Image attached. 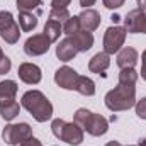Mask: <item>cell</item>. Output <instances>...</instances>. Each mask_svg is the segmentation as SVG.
<instances>
[{
	"instance_id": "37",
	"label": "cell",
	"mask_w": 146,
	"mask_h": 146,
	"mask_svg": "<svg viewBox=\"0 0 146 146\" xmlns=\"http://www.w3.org/2000/svg\"><path fill=\"white\" fill-rule=\"evenodd\" d=\"M138 146H146V138H145V139H141V141H139V145H138Z\"/></svg>"
},
{
	"instance_id": "33",
	"label": "cell",
	"mask_w": 146,
	"mask_h": 146,
	"mask_svg": "<svg viewBox=\"0 0 146 146\" xmlns=\"http://www.w3.org/2000/svg\"><path fill=\"white\" fill-rule=\"evenodd\" d=\"M95 2H97V0H80V7H83V9H90Z\"/></svg>"
},
{
	"instance_id": "9",
	"label": "cell",
	"mask_w": 146,
	"mask_h": 146,
	"mask_svg": "<svg viewBox=\"0 0 146 146\" xmlns=\"http://www.w3.org/2000/svg\"><path fill=\"white\" fill-rule=\"evenodd\" d=\"M83 131H87L90 136H104L109 131V122L104 115L92 112L83 126Z\"/></svg>"
},
{
	"instance_id": "21",
	"label": "cell",
	"mask_w": 146,
	"mask_h": 146,
	"mask_svg": "<svg viewBox=\"0 0 146 146\" xmlns=\"http://www.w3.org/2000/svg\"><path fill=\"white\" fill-rule=\"evenodd\" d=\"M19 112H21V106H19L15 100L0 107V115H2V119H5V121H12V119H15V117L19 115Z\"/></svg>"
},
{
	"instance_id": "28",
	"label": "cell",
	"mask_w": 146,
	"mask_h": 146,
	"mask_svg": "<svg viewBox=\"0 0 146 146\" xmlns=\"http://www.w3.org/2000/svg\"><path fill=\"white\" fill-rule=\"evenodd\" d=\"M10 68H12V61H10V58H9V56H2V58H0V75L9 73L10 72Z\"/></svg>"
},
{
	"instance_id": "8",
	"label": "cell",
	"mask_w": 146,
	"mask_h": 146,
	"mask_svg": "<svg viewBox=\"0 0 146 146\" xmlns=\"http://www.w3.org/2000/svg\"><path fill=\"white\" fill-rule=\"evenodd\" d=\"M49 46H51L49 39L42 33L41 34H34V36H31L24 42V53L27 56H41V54L49 51Z\"/></svg>"
},
{
	"instance_id": "11",
	"label": "cell",
	"mask_w": 146,
	"mask_h": 146,
	"mask_svg": "<svg viewBox=\"0 0 146 146\" xmlns=\"http://www.w3.org/2000/svg\"><path fill=\"white\" fill-rule=\"evenodd\" d=\"M17 75L27 85H37L41 82V78H42L41 68L37 65H34V63H21L19 70H17Z\"/></svg>"
},
{
	"instance_id": "18",
	"label": "cell",
	"mask_w": 146,
	"mask_h": 146,
	"mask_svg": "<svg viewBox=\"0 0 146 146\" xmlns=\"http://www.w3.org/2000/svg\"><path fill=\"white\" fill-rule=\"evenodd\" d=\"M42 34L49 39V42H56L60 36L63 34V24L58 22V21H53V19H48L46 24H44V29H42Z\"/></svg>"
},
{
	"instance_id": "14",
	"label": "cell",
	"mask_w": 146,
	"mask_h": 146,
	"mask_svg": "<svg viewBox=\"0 0 146 146\" xmlns=\"http://www.w3.org/2000/svg\"><path fill=\"white\" fill-rule=\"evenodd\" d=\"M109 66H110V54H107L106 51L94 54L92 60L88 61V70L92 73H97V75L104 76V78H106V72H107Z\"/></svg>"
},
{
	"instance_id": "7",
	"label": "cell",
	"mask_w": 146,
	"mask_h": 146,
	"mask_svg": "<svg viewBox=\"0 0 146 146\" xmlns=\"http://www.w3.org/2000/svg\"><path fill=\"white\" fill-rule=\"evenodd\" d=\"M124 29L131 34H146V9H134L124 17Z\"/></svg>"
},
{
	"instance_id": "34",
	"label": "cell",
	"mask_w": 146,
	"mask_h": 146,
	"mask_svg": "<svg viewBox=\"0 0 146 146\" xmlns=\"http://www.w3.org/2000/svg\"><path fill=\"white\" fill-rule=\"evenodd\" d=\"M106 146H122V145H121L119 141H109V143H107Z\"/></svg>"
},
{
	"instance_id": "3",
	"label": "cell",
	"mask_w": 146,
	"mask_h": 146,
	"mask_svg": "<svg viewBox=\"0 0 146 146\" xmlns=\"http://www.w3.org/2000/svg\"><path fill=\"white\" fill-rule=\"evenodd\" d=\"M51 131L58 139L72 146H78L83 141V129L76 122H66L63 119H54L51 122Z\"/></svg>"
},
{
	"instance_id": "25",
	"label": "cell",
	"mask_w": 146,
	"mask_h": 146,
	"mask_svg": "<svg viewBox=\"0 0 146 146\" xmlns=\"http://www.w3.org/2000/svg\"><path fill=\"white\" fill-rule=\"evenodd\" d=\"M15 5H17L19 12H33L34 9L41 5V0H17Z\"/></svg>"
},
{
	"instance_id": "17",
	"label": "cell",
	"mask_w": 146,
	"mask_h": 146,
	"mask_svg": "<svg viewBox=\"0 0 146 146\" xmlns=\"http://www.w3.org/2000/svg\"><path fill=\"white\" fill-rule=\"evenodd\" d=\"M76 48L73 46V42L68 39V37H65V39H61L60 42H58V46H56V56H58V60H61V61H72L73 58L76 56Z\"/></svg>"
},
{
	"instance_id": "24",
	"label": "cell",
	"mask_w": 146,
	"mask_h": 146,
	"mask_svg": "<svg viewBox=\"0 0 146 146\" xmlns=\"http://www.w3.org/2000/svg\"><path fill=\"white\" fill-rule=\"evenodd\" d=\"M70 17H72V15H70L68 9H51V12H49V17H48V19H53V21H58V22L65 24Z\"/></svg>"
},
{
	"instance_id": "23",
	"label": "cell",
	"mask_w": 146,
	"mask_h": 146,
	"mask_svg": "<svg viewBox=\"0 0 146 146\" xmlns=\"http://www.w3.org/2000/svg\"><path fill=\"white\" fill-rule=\"evenodd\" d=\"M80 31V22H78V15H72L65 24H63V33L66 36H72L75 33Z\"/></svg>"
},
{
	"instance_id": "39",
	"label": "cell",
	"mask_w": 146,
	"mask_h": 146,
	"mask_svg": "<svg viewBox=\"0 0 146 146\" xmlns=\"http://www.w3.org/2000/svg\"><path fill=\"white\" fill-rule=\"evenodd\" d=\"M129 146H134V145H129Z\"/></svg>"
},
{
	"instance_id": "35",
	"label": "cell",
	"mask_w": 146,
	"mask_h": 146,
	"mask_svg": "<svg viewBox=\"0 0 146 146\" xmlns=\"http://www.w3.org/2000/svg\"><path fill=\"white\" fill-rule=\"evenodd\" d=\"M136 2H138V5H139L141 9H145L146 7V0H136Z\"/></svg>"
},
{
	"instance_id": "30",
	"label": "cell",
	"mask_w": 146,
	"mask_h": 146,
	"mask_svg": "<svg viewBox=\"0 0 146 146\" xmlns=\"http://www.w3.org/2000/svg\"><path fill=\"white\" fill-rule=\"evenodd\" d=\"M72 0H51V9H68Z\"/></svg>"
},
{
	"instance_id": "4",
	"label": "cell",
	"mask_w": 146,
	"mask_h": 146,
	"mask_svg": "<svg viewBox=\"0 0 146 146\" xmlns=\"http://www.w3.org/2000/svg\"><path fill=\"white\" fill-rule=\"evenodd\" d=\"M0 37L7 44H15L21 37V26L9 10H0Z\"/></svg>"
},
{
	"instance_id": "12",
	"label": "cell",
	"mask_w": 146,
	"mask_h": 146,
	"mask_svg": "<svg viewBox=\"0 0 146 146\" xmlns=\"http://www.w3.org/2000/svg\"><path fill=\"white\" fill-rule=\"evenodd\" d=\"M100 14L94 9H83V12L78 15V22H80V29L82 31H95L100 26Z\"/></svg>"
},
{
	"instance_id": "38",
	"label": "cell",
	"mask_w": 146,
	"mask_h": 146,
	"mask_svg": "<svg viewBox=\"0 0 146 146\" xmlns=\"http://www.w3.org/2000/svg\"><path fill=\"white\" fill-rule=\"evenodd\" d=\"M2 56H5V54H3V51H2V48H0V58H2Z\"/></svg>"
},
{
	"instance_id": "29",
	"label": "cell",
	"mask_w": 146,
	"mask_h": 146,
	"mask_svg": "<svg viewBox=\"0 0 146 146\" xmlns=\"http://www.w3.org/2000/svg\"><path fill=\"white\" fill-rule=\"evenodd\" d=\"M124 2H126V0H102L104 7H106V9H110V10L121 9V7L124 5Z\"/></svg>"
},
{
	"instance_id": "5",
	"label": "cell",
	"mask_w": 146,
	"mask_h": 146,
	"mask_svg": "<svg viewBox=\"0 0 146 146\" xmlns=\"http://www.w3.org/2000/svg\"><path fill=\"white\" fill-rule=\"evenodd\" d=\"M33 136V129L27 122H19V124H7L2 131V138L7 145L17 146L27 138Z\"/></svg>"
},
{
	"instance_id": "16",
	"label": "cell",
	"mask_w": 146,
	"mask_h": 146,
	"mask_svg": "<svg viewBox=\"0 0 146 146\" xmlns=\"http://www.w3.org/2000/svg\"><path fill=\"white\" fill-rule=\"evenodd\" d=\"M17 88L19 87H17V83L14 80H3V82H0V107L15 100Z\"/></svg>"
},
{
	"instance_id": "2",
	"label": "cell",
	"mask_w": 146,
	"mask_h": 146,
	"mask_svg": "<svg viewBox=\"0 0 146 146\" xmlns=\"http://www.w3.org/2000/svg\"><path fill=\"white\" fill-rule=\"evenodd\" d=\"M106 107L112 112H121L134 107L136 104V85L127 83H117L115 88L109 90L106 94Z\"/></svg>"
},
{
	"instance_id": "20",
	"label": "cell",
	"mask_w": 146,
	"mask_h": 146,
	"mask_svg": "<svg viewBox=\"0 0 146 146\" xmlns=\"http://www.w3.org/2000/svg\"><path fill=\"white\" fill-rule=\"evenodd\" d=\"M19 26L22 33H31L37 27V17L33 12H19Z\"/></svg>"
},
{
	"instance_id": "19",
	"label": "cell",
	"mask_w": 146,
	"mask_h": 146,
	"mask_svg": "<svg viewBox=\"0 0 146 146\" xmlns=\"http://www.w3.org/2000/svg\"><path fill=\"white\" fill-rule=\"evenodd\" d=\"M75 90L85 97H92L95 95V83L92 78L88 76H83V75H78V80H76V85H75Z\"/></svg>"
},
{
	"instance_id": "1",
	"label": "cell",
	"mask_w": 146,
	"mask_h": 146,
	"mask_svg": "<svg viewBox=\"0 0 146 146\" xmlns=\"http://www.w3.org/2000/svg\"><path fill=\"white\" fill-rule=\"evenodd\" d=\"M21 104L37 122H46L53 117V104L39 90H27L22 95Z\"/></svg>"
},
{
	"instance_id": "15",
	"label": "cell",
	"mask_w": 146,
	"mask_h": 146,
	"mask_svg": "<svg viewBox=\"0 0 146 146\" xmlns=\"http://www.w3.org/2000/svg\"><path fill=\"white\" fill-rule=\"evenodd\" d=\"M68 39L73 42V46L76 48L78 53H87L92 46H94V34L88 31H78L72 36H68Z\"/></svg>"
},
{
	"instance_id": "32",
	"label": "cell",
	"mask_w": 146,
	"mask_h": 146,
	"mask_svg": "<svg viewBox=\"0 0 146 146\" xmlns=\"http://www.w3.org/2000/svg\"><path fill=\"white\" fill-rule=\"evenodd\" d=\"M141 78L146 82V49L141 54Z\"/></svg>"
},
{
	"instance_id": "36",
	"label": "cell",
	"mask_w": 146,
	"mask_h": 146,
	"mask_svg": "<svg viewBox=\"0 0 146 146\" xmlns=\"http://www.w3.org/2000/svg\"><path fill=\"white\" fill-rule=\"evenodd\" d=\"M110 19H112V22H119V21H121V17H119L117 14H114V15H112Z\"/></svg>"
},
{
	"instance_id": "26",
	"label": "cell",
	"mask_w": 146,
	"mask_h": 146,
	"mask_svg": "<svg viewBox=\"0 0 146 146\" xmlns=\"http://www.w3.org/2000/svg\"><path fill=\"white\" fill-rule=\"evenodd\" d=\"M92 114V110L88 109H76V112H75V115H73V122H76L82 129H83V126H85V122H87V119H88V115Z\"/></svg>"
},
{
	"instance_id": "13",
	"label": "cell",
	"mask_w": 146,
	"mask_h": 146,
	"mask_svg": "<svg viewBox=\"0 0 146 146\" xmlns=\"http://www.w3.org/2000/svg\"><path fill=\"white\" fill-rule=\"evenodd\" d=\"M138 60H139V54L131 46L121 48V51L117 53V66L121 70H124V68H134L136 63H138Z\"/></svg>"
},
{
	"instance_id": "10",
	"label": "cell",
	"mask_w": 146,
	"mask_h": 146,
	"mask_svg": "<svg viewBox=\"0 0 146 146\" xmlns=\"http://www.w3.org/2000/svg\"><path fill=\"white\" fill-rule=\"evenodd\" d=\"M76 80H78V73L75 72L73 68H70V66H61L54 73L56 85L61 87V88H65V90H75Z\"/></svg>"
},
{
	"instance_id": "22",
	"label": "cell",
	"mask_w": 146,
	"mask_h": 146,
	"mask_svg": "<svg viewBox=\"0 0 146 146\" xmlns=\"http://www.w3.org/2000/svg\"><path fill=\"white\" fill-rule=\"evenodd\" d=\"M139 73L134 68H124L119 73V83H127V85H136Z\"/></svg>"
},
{
	"instance_id": "31",
	"label": "cell",
	"mask_w": 146,
	"mask_h": 146,
	"mask_svg": "<svg viewBox=\"0 0 146 146\" xmlns=\"http://www.w3.org/2000/svg\"><path fill=\"white\" fill-rule=\"evenodd\" d=\"M19 146H42L41 145V141L37 139V138H34V136H31V138H27L26 141H22Z\"/></svg>"
},
{
	"instance_id": "6",
	"label": "cell",
	"mask_w": 146,
	"mask_h": 146,
	"mask_svg": "<svg viewBox=\"0 0 146 146\" xmlns=\"http://www.w3.org/2000/svg\"><path fill=\"white\" fill-rule=\"evenodd\" d=\"M127 36V31L121 26H110L107 27L106 34H104V51L107 54L119 53L121 48L124 46V41Z\"/></svg>"
},
{
	"instance_id": "27",
	"label": "cell",
	"mask_w": 146,
	"mask_h": 146,
	"mask_svg": "<svg viewBox=\"0 0 146 146\" xmlns=\"http://www.w3.org/2000/svg\"><path fill=\"white\" fill-rule=\"evenodd\" d=\"M134 107H136V115L139 119H146V97H143L141 100H138L134 104Z\"/></svg>"
}]
</instances>
